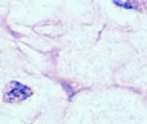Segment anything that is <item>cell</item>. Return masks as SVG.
Listing matches in <instances>:
<instances>
[{
    "label": "cell",
    "mask_w": 147,
    "mask_h": 124,
    "mask_svg": "<svg viewBox=\"0 0 147 124\" xmlns=\"http://www.w3.org/2000/svg\"><path fill=\"white\" fill-rule=\"evenodd\" d=\"M31 95H32V90L28 88L27 86L19 82H12L9 86V90L5 92V100L17 104L28 98Z\"/></svg>",
    "instance_id": "obj_1"
}]
</instances>
